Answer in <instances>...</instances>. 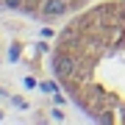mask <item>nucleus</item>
Returning a JSON list of instances; mask_svg holds the SVG:
<instances>
[{"instance_id":"obj_1","label":"nucleus","mask_w":125,"mask_h":125,"mask_svg":"<svg viewBox=\"0 0 125 125\" xmlns=\"http://www.w3.org/2000/svg\"><path fill=\"white\" fill-rule=\"evenodd\" d=\"M53 72L89 117L125 122V0L100 3L64 28Z\"/></svg>"},{"instance_id":"obj_2","label":"nucleus","mask_w":125,"mask_h":125,"mask_svg":"<svg viewBox=\"0 0 125 125\" xmlns=\"http://www.w3.org/2000/svg\"><path fill=\"white\" fill-rule=\"evenodd\" d=\"M64 11H67V3L64 0H45L42 3V14L45 17H61Z\"/></svg>"}]
</instances>
